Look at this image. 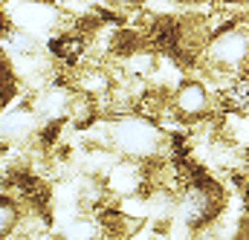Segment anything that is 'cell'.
<instances>
[{
    "mask_svg": "<svg viewBox=\"0 0 249 240\" xmlns=\"http://www.w3.org/2000/svg\"><path fill=\"white\" fill-rule=\"evenodd\" d=\"M174 3H180V6H194V3H200V0H174Z\"/></svg>",
    "mask_w": 249,
    "mask_h": 240,
    "instance_id": "30bf717a",
    "label": "cell"
},
{
    "mask_svg": "<svg viewBox=\"0 0 249 240\" xmlns=\"http://www.w3.org/2000/svg\"><path fill=\"white\" fill-rule=\"evenodd\" d=\"M200 64L209 69L212 78H217L223 84L238 78L249 64V20L238 17V20L220 26L217 32H212V38L200 55Z\"/></svg>",
    "mask_w": 249,
    "mask_h": 240,
    "instance_id": "3957f363",
    "label": "cell"
},
{
    "mask_svg": "<svg viewBox=\"0 0 249 240\" xmlns=\"http://www.w3.org/2000/svg\"><path fill=\"white\" fill-rule=\"evenodd\" d=\"M226 206V191L217 180L209 177H186V182L177 188V211H174V223L186 229L194 238L197 232L209 229L217 223V217L223 214Z\"/></svg>",
    "mask_w": 249,
    "mask_h": 240,
    "instance_id": "7a4b0ae2",
    "label": "cell"
},
{
    "mask_svg": "<svg viewBox=\"0 0 249 240\" xmlns=\"http://www.w3.org/2000/svg\"><path fill=\"white\" fill-rule=\"evenodd\" d=\"M105 3L116 12H136V9L145 6V0H105Z\"/></svg>",
    "mask_w": 249,
    "mask_h": 240,
    "instance_id": "9c48e42d",
    "label": "cell"
},
{
    "mask_svg": "<svg viewBox=\"0 0 249 240\" xmlns=\"http://www.w3.org/2000/svg\"><path fill=\"white\" fill-rule=\"evenodd\" d=\"M102 133L90 136V145H107L113 154L139 159V162H157L165 156L171 136L165 127L148 113H119L107 119H96Z\"/></svg>",
    "mask_w": 249,
    "mask_h": 240,
    "instance_id": "6da1fadb",
    "label": "cell"
},
{
    "mask_svg": "<svg viewBox=\"0 0 249 240\" xmlns=\"http://www.w3.org/2000/svg\"><path fill=\"white\" fill-rule=\"evenodd\" d=\"M26 208L12 197V194H0V240H9L20 232Z\"/></svg>",
    "mask_w": 249,
    "mask_h": 240,
    "instance_id": "ba28073f",
    "label": "cell"
},
{
    "mask_svg": "<svg viewBox=\"0 0 249 240\" xmlns=\"http://www.w3.org/2000/svg\"><path fill=\"white\" fill-rule=\"evenodd\" d=\"M102 182L110 194V200H127L136 194H145L151 188V165L139 159L116 156L110 168L102 174Z\"/></svg>",
    "mask_w": 249,
    "mask_h": 240,
    "instance_id": "52a82bcc",
    "label": "cell"
},
{
    "mask_svg": "<svg viewBox=\"0 0 249 240\" xmlns=\"http://www.w3.org/2000/svg\"><path fill=\"white\" fill-rule=\"evenodd\" d=\"M214 107V96L212 87L203 78H183L174 90H171V110L183 124H200L212 116Z\"/></svg>",
    "mask_w": 249,
    "mask_h": 240,
    "instance_id": "8992f818",
    "label": "cell"
},
{
    "mask_svg": "<svg viewBox=\"0 0 249 240\" xmlns=\"http://www.w3.org/2000/svg\"><path fill=\"white\" fill-rule=\"evenodd\" d=\"M41 133V116L26 96L12 99L3 110H0V145L6 148H23L29 142H35Z\"/></svg>",
    "mask_w": 249,
    "mask_h": 240,
    "instance_id": "5b68a950",
    "label": "cell"
},
{
    "mask_svg": "<svg viewBox=\"0 0 249 240\" xmlns=\"http://www.w3.org/2000/svg\"><path fill=\"white\" fill-rule=\"evenodd\" d=\"M3 12L12 26L23 29L41 41L53 38L61 26H67V20H64L67 15L61 12V6L47 3V0H6Z\"/></svg>",
    "mask_w": 249,
    "mask_h": 240,
    "instance_id": "277c9868",
    "label": "cell"
}]
</instances>
